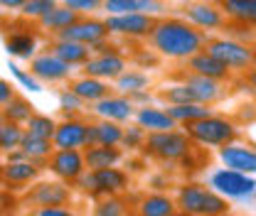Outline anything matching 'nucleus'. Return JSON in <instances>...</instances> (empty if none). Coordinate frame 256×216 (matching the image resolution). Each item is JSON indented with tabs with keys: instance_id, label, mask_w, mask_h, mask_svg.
<instances>
[{
	"instance_id": "obj_31",
	"label": "nucleus",
	"mask_w": 256,
	"mask_h": 216,
	"mask_svg": "<svg viewBox=\"0 0 256 216\" xmlns=\"http://www.w3.org/2000/svg\"><path fill=\"white\" fill-rule=\"evenodd\" d=\"M133 204L124 194H111V197H98L94 202L92 216H133Z\"/></svg>"
},
{
	"instance_id": "obj_48",
	"label": "nucleus",
	"mask_w": 256,
	"mask_h": 216,
	"mask_svg": "<svg viewBox=\"0 0 256 216\" xmlns=\"http://www.w3.org/2000/svg\"><path fill=\"white\" fill-rule=\"evenodd\" d=\"M22 5H25V0H0L2 10H20Z\"/></svg>"
},
{
	"instance_id": "obj_54",
	"label": "nucleus",
	"mask_w": 256,
	"mask_h": 216,
	"mask_svg": "<svg viewBox=\"0 0 256 216\" xmlns=\"http://www.w3.org/2000/svg\"><path fill=\"white\" fill-rule=\"evenodd\" d=\"M2 216H20V214H15V212H8V214H2Z\"/></svg>"
},
{
	"instance_id": "obj_15",
	"label": "nucleus",
	"mask_w": 256,
	"mask_h": 216,
	"mask_svg": "<svg viewBox=\"0 0 256 216\" xmlns=\"http://www.w3.org/2000/svg\"><path fill=\"white\" fill-rule=\"evenodd\" d=\"M185 20L190 22L192 27H197V30L210 32V30L224 27L226 15H224L222 5H214V2L202 0V2H192V5L185 7Z\"/></svg>"
},
{
	"instance_id": "obj_42",
	"label": "nucleus",
	"mask_w": 256,
	"mask_h": 216,
	"mask_svg": "<svg viewBox=\"0 0 256 216\" xmlns=\"http://www.w3.org/2000/svg\"><path fill=\"white\" fill-rule=\"evenodd\" d=\"M84 108V101L72 91V89H64L60 93V111H62L64 118H76V113Z\"/></svg>"
},
{
	"instance_id": "obj_52",
	"label": "nucleus",
	"mask_w": 256,
	"mask_h": 216,
	"mask_svg": "<svg viewBox=\"0 0 256 216\" xmlns=\"http://www.w3.org/2000/svg\"><path fill=\"white\" fill-rule=\"evenodd\" d=\"M2 22H5V10L0 7V25H2Z\"/></svg>"
},
{
	"instance_id": "obj_29",
	"label": "nucleus",
	"mask_w": 256,
	"mask_h": 216,
	"mask_svg": "<svg viewBox=\"0 0 256 216\" xmlns=\"http://www.w3.org/2000/svg\"><path fill=\"white\" fill-rule=\"evenodd\" d=\"M20 150L28 155V160H32L34 165L47 167V160H50V157H52V153H54V145H52V140H47V138H37V135H30V133L25 130L22 143H20Z\"/></svg>"
},
{
	"instance_id": "obj_13",
	"label": "nucleus",
	"mask_w": 256,
	"mask_h": 216,
	"mask_svg": "<svg viewBox=\"0 0 256 216\" xmlns=\"http://www.w3.org/2000/svg\"><path fill=\"white\" fill-rule=\"evenodd\" d=\"M86 133H89V123H84L82 118H64L54 128L52 145L54 150H82L86 148Z\"/></svg>"
},
{
	"instance_id": "obj_57",
	"label": "nucleus",
	"mask_w": 256,
	"mask_h": 216,
	"mask_svg": "<svg viewBox=\"0 0 256 216\" xmlns=\"http://www.w3.org/2000/svg\"><path fill=\"white\" fill-rule=\"evenodd\" d=\"M254 204H256V199H254Z\"/></svg>"
},
{
	"instance_id": "obj_19",
	"label": "nucleus",
	"mask_w": 256,
	"mask_h": 216,
	"mask_svg": "<svg viewBox=\"0 0 256 216\" xmlns=\"http://www.w3.org/2000/svg\"><path fill=\"white\" fill-rule=\"evenodd\" d=\"M106 15H124V12H143V15H162L165 2L162 0H104L101 7Z\"/></svg>"
},
{
	"instance_id": "obj_30",
	"label": "nucleus",
	"mask_w": 256,
	"mask_h": 216,
	"mask_svg": "<svg viewBox=\"0 0 256 216\" xmlns=\"http://www.w3.org/2000/svg\"><path fill=\"white\" fill-rule=\"evenodd\" d=\"M185 81L192 86V91H194L200 103L212 106L214 101L222 98V81H217V79H207V76H200V74H192L190 71L185 76Z\"/></svg>"
},
{
	"instance_id": "obj_24",
	"label": "nucleus",
	"mask_w": 256,
	"mask_h": 216,
	"mask_svg": "<svg viewBox=\"0 0 256 216\" xmlns=\"http://www.w3.org/2000/svg\"><path fill=\"white\" fill-rule=\"evenodd\" d=\"M5 52L15 59H28L37 54V34L28 30H15L5 37Z\"/></svg>"
},
{
	"instance_id": "obj_26",
	"label": "nucleus",
	"mask_w": 256,
	"mask_h": 216,
	"mask_svg": "<svg viewBox=\"0 0 256 216\" xmlns=\"http://www.w3.org/2000/svg\"><path fill=\"white\" fill-rule=\"evenodd\" d=\"M79 17H82V15H79L76 10H72V7H66V5H60V2H57V5L44 15V17H40V20H37V25H40L42 30L54 32V34H57V32L66 30L69 25H74Z\"/></svg>"
},
{
	"instance_id": "obj_12",
	"label": "nucleus",
	"mask_w": 256,
	"mask_h": 216,
	"mask_svg": "<svg viewBox=\"0 0 256 216\" xmlns=\"http://www.w3.org/2000/svg\"><path fill=\"white\" fill-rule=\"evenodd\" d=\"M108 37L106 22L94 20V17H79L74 25H69L66 30L57 32V39H72V42H82L86 47H94L98 42H104Z\"/></svg>"
},
{
	"instance_id": "obj_9",
	"label": "nucleus",
	"mask_w": 256,
	"mask_h": 216,
	"mask_svg": "<svg viewBox=\"0 0 256 216\" xmlns=\"http://www.w3.org/2000/svg\"><path fill=\"white\" fill-rule=\"evenodd\" d=\"M106 30L108 34H121V37H148L156 17L143 15V12H124V15H106Z\"/></svg>"
},
{
	"instance_id": "obj_27",
	"label": "nucleus",
	"mask_w": 256,
	"mask_h": 216,
	"mask_svg": "<svg viewBox=\"0 0 256 216\" xmlns=\"http://www.w3.org/2000/svg\"><path fill=\"white\" fill-rule=\"evenodd\" d=\"M52 52L69 66H84L92 57V47H86L82 42H72V39H57L52 44Z\"/></svg>"
},
{
	"instance_id": "obj_41",
	"label": "nucleus",
	"mask_w": 256,
	"mask_h": 216,
	"mask_svg": "<svg viewBox=\"0 0 256 216\" xmlns=\"http://www.w3.org/2000/svg\"><path fill=\"white\" fill-rule=\"evenodd\" d=\"M146 138H148V130L146 128H140V125H128L124 128V140H121V145L128 148V150H140V148H146Z\"/></svg>"
},
{
	"instance_id": "obj_55",
	"label": "nucleus",
	"mask_w": 256,
	"mask_h": 216,
	"mask_svg": "<svg viewBox=\"0 0 256 216\" xmlns=\"http://www.w3.org/2000/svg\"><path fill=\"white\" fill-rule=\"evenodd\" d=\"M2 121H5V116H2V108H0V123H2Z\"/></svg>"
},
{
	"instance_id": "obj_45",
	"label": "nucleus",
	"mask_w": 256,
	"mask_h": 216,
	"mask_svg": "<svg viewBox=\"0 0 256 216\" xmlns=\"http://www.w3.org/2000/svg\"><path fill=\"white\" fill-rule=\"evenodd\" d=\"M30 216H79L72 207H42V209H32Z\"/></svg>"
},
{
	"instance_id": "obj_6",
	"label": "nucleus",
	"mask_w": 256,
	"mask_h": 216,
	"mask_svg": "<svg viewBox=\"0 0 256 216\" xmlns=\"http://www.w3.org/2000/svg\"><path fill=\"white\" fill-rule=\"evenodd\" d=\"M194 143L190 140V135L182 130H162V133H148L146 138V153L158 157V160H165V162H178L182 157L194 150L192 148Z\"/></svg>"
},
{
	"instance_id": "obj_58",
	"label": "nucleus",
	"mask_w": 256,
	"mask_h": 216,
	"mask_svg": "<svg viewBox=\"0 0 256 216\" xmlns=\"http://www.w3.org/2000/svg\"><path fill=\"white\" fill-rule=\"evenodd\" d=\"M133 216H136V214H133Z\"/></svg>"
},
{
	"instance_id": "obj_23",
	"label": "nucleus",
	"mask_w": 256,
	"mask_h": 216,
	"mask_svg": "<svg viewBox=\"0 0 256 216\" xmlns=\"http://www.w3.org/2000/svg\"><path fill=\"white\" fill-rule=\"evenodd\" d=\"M124 140V125L116 121H98V123H89V133H86V148L89 145H121Z\"/></svg>"
},
{
	"instance_id": "obj_39",
	"label": "nucleus",
	"mask_w": 256,
	"mask_h": 216,
	"mask_svg": "<svg viewBox=\"0 0 256 216\" xmlns=\"http://www.w3.org/2000/svg\"><path fill=\"white\" fill-rule=\"evenodd\" d=\"M57 5V0H25V5L20 7V17L22 20H40L44 17L52 7Z\"/></svg>"
},
{
	"instance_id": "obj_3",
	"label": "nucleus",
	"mask_w": 256,
	"mask_h": 216,
	"mask_svg": "<svg viewBox=\"0 0 256 216\" xmlns=\"http://www.w3.org/2000/svg\"><path fill=\"white\" fill-rule=\"evenodd\" d=\"M207 185L212 187L217 194H222L229 204H249L256 199V177L254 175H244L229 167H217L214 172H210Z\"/></svg>"
},
{
	"instance_id": "obj_44",
	"label": "nucleus",
	"mask_w": 256,
	"mask_h": 216,
	"mask_svg": "<svg viewBox=\"0 0 256 216\" xmlns=\"http://www.w3.org/2000/svg\"><path fill=\"white\" fill-rule=\"evenodd\" d=\"M20 204V199L15 197V192L10 189H0V216L8 214V212H15Z\"/></svg>"
},
{
	"instance_id": "obj_21",
	"label": "nucleus",
	"mask_w": 256,
	"mask_h": 216,
	"mask_svg": "<svg viewBox=\"0 0 256 216\" xmlns=\"http://www.w3.org/2000/svg\"><path fill=\"white\" fill-rule=\"evenodd\" d=\"M136 123L140 128H146L148 133H162V130H175L178 123L172 121V116L165 111V108H158V106H140L136 108Z\"/></svg>"
},
{
	"instance_id": "obj_40",
	"label": "nucleus",
	"mask_w": 256,
	"mask_h": 216,
	"mask_svg": "<svg viewBox=\"0 0 256 216\" xmlns=\"http://www.w3.org/2000/svg\"><path fill=\"white\" fill-rule=\"evenodd\" d=\"M8 69H10V74L15 76V81L22 86V89H28V91H32V93H40L42 91V81L32 74V71H25L22 66H18L15 62H10L8 64Z\"/></svg>"
},
{
	"instance_id": "obj_35",
	"label": "nucleus",
	"mask_w": 256,
	"mask_h": 216,
	"mask_svg": "<svg viewBox=\"0 0 256 216\" xmlns=\"http://www.w3.org/2000/svg\"><path fill=\"white\" fill-rule=\"evenodd\" d=\"M32 113H34V106H32L28 98H22V96H15L8 106H2V116H5V121H10V123L25 125L30 121Z\"/></svg>"
},
{
	"instance_id": "obj_4",
	"label": "nucleus",
	"mask_w": 256,
	"mask_h": 216,
	"mask_svg": "<svg viewBox=\"0 0 256 216\" xmlns=\"http://www.w3.org/2000/svg\"><path fill=\"white\" fill-rule=\"evenodd\" d=\"M185 133L190 135L194 145H202V148H222L229 143H236V138H239L236 123L224 116H214V113L207 118H200L194 123H188Z\"/></svg>"
},
{
	"instance_id": "obj_50",
	"label": "nucleus",
	"mask_w": 256,
	"mask_h": 216,
	"mask_svg": "<svg viewBox=\"0 0 256 216\" xmlns=\"http://www.w3.org/2000/svg\"><path fill=\"white\" fill-rule=\"evenodd\" d=\"M150 185H153L156 192H162V189L168 187V180H165V177H156V180H150Z\"/></svg>"
},
{
	"instance_id": "obj_8",
	"label": "nucleus",
	"mask_w": 256,
	"mask_h": 216,
	"mask_svg": "<svg viewBox=\"0 0 256 216\" xmlns=\"http://www.w3.org/2000/svg\"><path fill=\"white\" fill-rule=\"evenodd\" d=\"M47 170L62 180L66 185H74L84 172H86V162L82 150H54L52 157L47 160Z\"/></svg>"
},
{
	"instance_id": "obj_38",
	"label": "nucleus",
	"mask_w": 256,
	"mask_h": 216,
	"mask_svg": "<svg viewBox=\"0 0 256 216\" xmlns=\"http://www.w3.org/2000/svg\"><path fill=\"white\" fill-rule=\"evenodd\" d=\"M54 118H50V116H42V113H32L30 121L25 123V130L30 133V135H37V138H47V140H52V135H54Z\"/></svg>"
},
{
	"instance_id": "obj_36",
	"label": "nucleus",
	"mask_w": 256,
	"mask_h": 216,
	"mask_svg": "<svg viewBox=\"0 0 256 216\" xmlns=\"http://www.w3.org/2000/svg\"><path fill=\"white\" fill-rule=\"evenodd\" d=\"M22 135H25V125L2 121L0 123V153H10V150L20 148Z\"/></svg>"
},
{
	"instance_id": "obj_20",
	"label": "nucleus",
	"mask_w": 256,
	"mask_h": 216,
	"mask_svg": "<svg viewBox=\"0 0 256 216\" xmlns=\"http://www.w3.org/2000/svg\"><path fill=\"white\" fill-rule=\"evenodd\" d=\"M188 69L192 74H200V76H207V79H217V81H229L232 79V71L217 57H212L207 49L192 54L188 59Z\"/></svg>"
},
{
	"instance_id": "obj_28",
	"label": "nucleus",
	"mask_w": 256,
	"mask_h": 216,
	"mask_svg": "<svg viewBox=\"0 0 256 216\" xmlns=\"http://www.w3.org/2000/svg\"><path fill=\"white\" fill-rule=\"evenodd\" d=\"M220 5L232 22L256 27V0H222Z\"/></svg>"
},
{
	"instance_id": "obj_2",
	"label": "nucleus",
	"mask_w": 256,
	"mask_h": 216,
	"mask_svg": "<svg viewBox=\"0 0 256 216\" xmlns=\"http://www.w3.org/2000/svg\"><path fill=\"white\" fill-rule=\"evenodd\" d=\"M175 204L180 212L190 216H224L232 212V204L217 194L210 185L200 182H185L175 192Z\"/></svg>"
},
{
	"instance_id": "obj_47",
	"label": "nucleus",
	"mask_w": 256,
	"mask_h": 216,
	"mask_svg": "<svg viewBox=\"0 0 256 216\" xmlns=\"http://www.w3.org/2000/svg\"><path fill=\"white\" fill-rule=\"evenodd\" d=\"M20 160H28V155L22 153L20 148H15V150L5 153V162H20Z\"/></svg>"
},
{
	"instance_id": "obj_7",
	"label": "nucleus",
	"mask_w": 256,
	"mask_h": 216,
	"mask_svg": "<svg viewBox=\"0 0 256 216\" xmlns=\"http://www.w3.org/2000/svg\"><path fill=\"white\" fill-rule=\"evenodd\" d=\"M20 202L30 204L32 209L42 207H69L72 204V185L62 180H37L32 187L20 197Z\"/></svg>"
},
{
	"instance_id": "obj_1",
	"label": "nucleus",
	"mask_w": 256,
	"mask_h": 216,
	"mask_svg": "<svg viewBox=\"0 0 256 216\" xmlns=\"http://www.w3.org/2000/svg\"><path fill=\"white\" fill-rule=\"evenodd\" d=\"M148 37H150V44L160 57L185 59V62L192 54L202 52L207 44V34L192 27L188 20H156Z\"/></svg>"
},
{
	"instance_id": "obj_14",
	"label": "nucleus",
	"mask_w": 256,
	"mask_h": 216,
	"mask_svg": "<svg viewBox=\"0 0 256 216\" xmlns=\"http://www.w3.org/2000/svg\"><path fill=\"white\" fill-rule=\"evenodd\" d=\"M30 71L40 79V81H47V84H60L66 81L69 74H72V66L66 62H62L52 49L50 52H42V54H34L30 59Z\"/></svg>"
},
{
	"instance_id": "obj_32",
	"label": "nucleus",
	"mask_w": 256,
	"mask_h": 216,
	"mask_svg": "<svg viewBox=\"0 0 256 216\" xmlns=\"http://www.w3.org/2000/svg\"><path fill=\"white\" fill-rule=\"evenodd\" d=\"M165 111L172 116V121H175L178 125L194 123V121L207 118V116L214 113L212 106H207V103H172V106H168Z\"/></svg>"
},
{
	"instance_id": "obj_37",
	"label": "nucleus",
	"mask_w": 256,
	"mask_h": 216,
	"mask_svg": "<svg viewBox=\"0 0 256 216\" xmlns=\"http://www.w3.org/2000/svg\"><path fill=\"white\" fill-rule=\"evenodd\" d=\"M160 98L168 101V106H172V103H200L188 81H180V84H170V86H165V89L160 91Z\"/></svg>"
},
{
	"instance_id": "obj_53",
	"label": "nucleus",
	"mask_w": 256,
	"mask_h": 216,
	"mask_svg": "<svg viewBox=\"0 0 256 216\" xmlns=\"http://www.w3.org/2000/svg\"><path fill=\"white\" fill-rule=\"evenodd\" d=\"M224 216H246V214H236V212H229V214H224Z\"/></svg>"
},
{
	"instance_id": "obj_43",
	"label": "nucleus",
	"mask_w": 256,
	"mask_h": 216,
	"mask_svg": "<svg viewBox=\"0 0 256 216\" xmlns=\"http://www.w3.org/2000/svg\"><path fill=\"white\" fill-rule=\"evenodd\" d=\"M62 5L76 10L79 15H89V12H96L104 7V0H62Z\"/></svg>"
},
{
	"instance_id": "obj_25",
	"label": "nucleus",
	"mask_w": 256,
	"mask_h": 216,
	"mask_svg": "<svg viewBox=\"0 0 256 216\" xmlns=\"http://www.w3.org/2000/svg\"><path fill=\"white\" fill-rule=\"evenodd\" d=\"M124 160V150L118 145H89L84 150V162L86 170H104V167H114Z\"/></svg>"
},
{
	"instance_id": "obj_18",
	"label": "nucleus",
	"mask_w": 256,
	"mask_h": 216,
	"mask_svg": "<svg viewBox=\"0 0 256 216\" xmlns=\"http://www.w3.org/2000/svg\"><path fill=\"white\" fill-rule=\"evenodd\" d=\"M217 150H220V162H222L224 167L256 177V148H252V145H239V143H229V145H222Z\"/></svg>"
},
{
	"instance_id": "obj_16",
	"label": "nucleus",
	"mask_w": 256,
	"mask_h": 216,
	"mask_svg": "<svg viewBox=\"0 0 256 216\" xmlns=\"http://www.w3.org/2000/svg\"><path fill=\"white\" fill-rule=\"evenodd\" d=\"M94 175V199L98 197H111V194H126L130 187V177L126 170L118 165L104 167V170H92Z\"/></svg>"
},
{
	"instance_id": "obj_11",
	"label": "nucleus",
	"mask_w": 256,
	"mask_h": 216,
	"mask_svg": "<svg viewBox=\"0 0 256 216\" xmlns=\"http://www.w3.org/2000/svg\"><path fill=\"white\" fill-rule=\"evenodd\" d=\"M40 172L42 167L34 165L32 160H20V162H5L0 167V182L2 189H10V192H20L28 185L40 180Z\"/></svg>"
},
{
	"instance_id": "obj_33",
	"label": "nucleus",
	"mask_w": 256,
	"mask_h": 216,
	"mask_svg": "<svg viewBox=\"0 0 256 216\" xmlns=\"http://www.w3.org/2000/svg\"><path fill=\"white\" fill-rule=\"evenodd\" d=\"M69 89L76 93L84 103H96V101H101L104 96H108V84L101 81V79H96V76H86V74H84L82 79H76Z\"/></svg>"
},
{
	"instance_id": "obj_34",
	"label": "nucleus",
	"mask_w": 256,
	"mask_h": 216,
	"mask_svg": "<svg viewBox=\"0 0 256 216\" xmlns=\"http://www.w3.org/2000/svg\"><path fill=\"white\" fill-rule=\"evenodd\" d=\"M150 86V76L140 69H126L118 79H116V89L124 93V96H130V93L138 91H148Z\"/></svg>"
},
{
	"instance_id": "obj_22",
	"label": "nucleus",
	"mask_w": 256,
	"mask_h": 216,
	"mask_svg": "<svg viewBox=\"0 0 256 216\" xmlns=\"http://www.w3.org/2000/svg\"><path fill=\"white\" fill-rule=\"evenodd\" d=\"M175 209H178L175 197H170V194H165V192L146 194V197H140V199L133 204L136 216H170Z\"/></svg>"
},
{
	"instance_id": "obj_10",
	"label": "nucleus",
	"mask_w": 256,
	"mask_h": 216,
	"mask_svg": "<svg viewBox=\"0 0 256 216\" xmlns=\"http://www.w3.org/2000/svg\"><path fill=\"white\" fill-rule=\"evenodd\" d=\"M126 69L128 62L118 49L116 52H104V54H92L89 62L84 64V74L86 76H96L101 81H116Z\"/></svg>"
},
{
	"instance_id": "obj_49",
	"label": "nucleus",
	"mask_w": 256,
	"mask_h": 216,
	"mask_svg": "<svg viewBox=\"0 0 256 216\" xmlns=\"http://www.w3.org/2000/svg\"><path fill=\"white\" fill-rule=\"evenodd\" d=\"M244 74H246V84L256 91V66H252V69H249V71H244Z\"/></svg>"
},
{
	"instance_id": "obj_51",
	"label": "nucleus",
	"mask_w": 256,
	"mask_h": 216,
	"mask_svg": "<svg viewBox=\"0 0 256 216\" xmlns=\"http://www.w3.org/2000/svg\"><path fill=\"white\" fill-rule=\"evenodd\" d=\"M170 216H190V214H185V212H180V209H175V212H172V214Z\"/></svg>"
},
{
	"instance_id": "obj_5",
	"label": "nucleus",
	"mask_w": 256,
	"mask_h": 216,
	"mask_svg": "<svg viewBox=\"0 0 256 216\" xmlns=\"http://www.w3.org/2000/svg\"><path fill=\"white\" fill-rule=\"evenodd\" d=\"M204 49L217 57L229 71H249L256 62V49L246 42H239L234 37H212L207 39Z\"/></svg>"
},
{
	"instance_id": "obj_46",
	"label": "nucleus",
	"mask_w": 256,
	"mask_h": 216,
	"mask_svg": "<svg viewBox=\"0 0 256 216\" xmlns=\"http://www.w3.org/2000/svg\"><path fill=\"white\" fill-rule=\"evenodd\" d=\"M15 96H18V93H15V89H12V84H10V81H5V79H0V108H2V106H8Z\"/></svg>"
},
{
	"instance_id": "obj_56",
	"label": "nucleus",
	"mask_w": 256,
	"mask_h": 216,
	"mask_svg": "<svg viewBox=\"0 0 256 216\" xmlns=\"http://www.w3.org/2000/svg\"><path fill=\"white\" fill-rule=\"evenodd\" d=\"M252 44H254V49H256V32H254V39H252Z\"/></svg>"
},
{
	"instance_id": "obj_17",
	"label": "nucleus",
	"mask_w": 256,
	"mask_h": 216,
	"mask_svg": "<svg viewBox=\"0 0 256 216\" xmlns=\"http://www.w3.org/2000/svg\"><path fill=\"white\" fill-rule=\"evenodd\" d=\"M96 116L98 118H104V121H116V123H128L133 116H136V103L124 96V93H118V96H104L101 101H96L92 103Z\"/></svg>"
}]
</instances>
